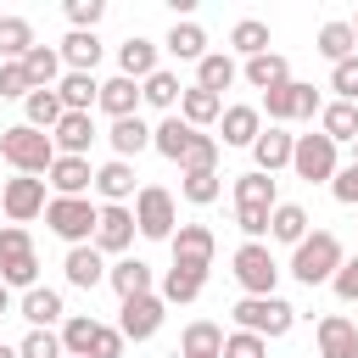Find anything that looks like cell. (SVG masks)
<instances>
[{
    "mask_svg": "<svg viewBox=\"0 0 358 358\" xmlns=\"http://www.w3.org/2000/svg\"><path fill=\"white\" fill-rule=\"evenodd\" d=\"M268 235L274 241H285V246H302L313 229H308V207H296V201H280L274 207V218H268Z\"/></svg>",
    "mask_w": 358,
    "mask_h": 358,
    "instance_id": "35",
    "label": "cell"
},
{
    "mask_svg": "<svg viewBox=\"0 0 358 358\" xmlns=\"http://www.w3.org/2000/svg\"><path fill=\"white\" fill-rule=\"evenodd\" d=\"M6 308H11V285H0V313H6Z\"/></svg>",
    "mask_w": 358,
    "mask_h": 358,
    "instance_id": "55",
    "label": "cell"
},
{
    "mask_svg": "<svg viewBox=\"0 0 358 358\" xmlns=\"http://www.w3.org/2000/svg\"><path fill=\"white\" fill-rule=\"evenodd\" d=\"M241 78L252 84V90H280V84H291V67H285V56L280 50H263V56H252L246 67H241Z\"/></svg>",
    "mask_w": 358,
    "mask_h": 358,
    "instance_id": "25",
    "label": "cell"
},
{
    "mask_svg": "<svg viewBox=\"0 0 358 358\" xmlns=\"http://www.w3.org/2000/svg\"><path fill=\"white\" fill-rule=\"evenodd\" d=\"M235 324L252 330V336H263V341H280L296 324V308L285 296H241L235 302Z\"/></svg>",
    "mask_w": 358,
    "mask_h": 358,
    "instance_id": "6",
    "label": "cell"
},
{
    "mask_svg": "<svg viewBox=\"0 0 358 358\" xmlns=\"http://www.w3.org/2000/svg\"><path fill=\"white\" fill-rule=\"evenodd\" d=\"M62 117H67V106H62V95H56V90H34V95L22 101V123H28V129H39V134H50Z\"/></svg>",
    "mask_w": 358,
    "mask_h": 358,
    "instance_id": "31",
    "label": "cell"
},
{
    "mask_svg": "<svg viewBox=\"0 0 358 358\" xmlns=\"http://www.w3.org/2000/svg\"><path fill=\"white\" fill-rule=\"evenodd\" d=\"M45 224H50V235H62L67 246H90V241H95V224H101V207H95L90 196H50Z\"/></svg>",
    "mask_w": 358,
    "mask_h": 358,
    "instance_id": "4",
    "label": "cell"
},
{
    "mask_svg": "<svg viewBox=\"0 0 358 358\" xmlns=\"http://www.w3.org/2000/svg\"><path fill=\"white\" fill-rule=\"evenodd\" d=\"M17 352L22 358H62V330H28L17 341Z\"/></svg>",
    "mask_w": 358,
    "mask_h": 358,
    "instance_id": "48",
    "label": "cell"
},
{
    "mask_svg": "<svg viewBox=\"0 0 358 358\" xmlns=\"http://www.w3.org/2000/svg\"><path fill=\"white\" fill-rule=\"evenodd\" d=\"M34 84H28V67L22 62H0V101H28Z\"/></svg>",
    "mask_w": 358,
    "mask_h": 358,
    "instance_id": "47",
    "label": "cell"
},
{
    "mask_svg": "<svg viewBox=\"0 0 358 358\" xmlns=\"http://www.w3.org/2000/svg\"><path fill=\"white\" fill-rule=\"evenodd\" d=\"M201 285H207V274H196V268H168L162 274V302H196L201 296Z\"/></svg>",
    "mask_w": 358,
    "mask_h": 358,
    "instance_id": "43",
    "label": "cell"
},
{
    "mask_svg": "<svg viewBox=\"0 0 358 358\" xmlns=\"http://www.w3.org/2000/svg\"><path fill=\"white\" fill-rule=\"evenodd\" d=\"M45 207H50V196H45V179H28V173H17V179H6V185H0V213H6L11 224H34Z\"/></svg>",
    "mask_w": 358,
    "mask_h": 358,
    "instance_id": "11",
    "label": "cell"
},
{
    "mask_svg": "<svg viewBox=\"0 0 358 358\" xmlns=\"http://www.w3.org/2000/svg\"><path fill=\"white\" fill-rule=\"evenodd\" d=\"M291 151H296V134H285V129H263L257 134V145H252V162H257V173H280V168H291Z\"/></svg>",
    "mask_w": 358,
    "mask_h": 358,
    "instance_id": "19",
    "label": "cell"
},
{
    "mask_svg": "<svg viewBox=\"0 0 358 358\" xmlns=\"http://www.w3.org/2000/svg\"><path fill=\"white\" fill-rule=\"evenodd\" d=\"M229 45H235L246 62H252V56H263V50H268V22H257V17H241V22L229 28Z\"/></svg>",
    "mask_w": 358,
    "mask_h": 358,
    "instance_id": "44",
    "label": "cell"
},
{
    "mask_svg": "<svg viewBox=\"0 0 358 358\" xmlns=\"http://www.w3.org/2000/svg\"><path fill=\"white\" fill-rule=\"evenodd\" d=\"M291 168H296V179H308V185H330V179L341 173V162H336V140H330V134H296Z\"/></svg>",
    "mask_w": 358,
    "mask_h": 358,
    "instance_id": "9",
    "label": "cell"
},
{
    "mask_svg": "<svg viewBox=\"0 0 358 358\" xmlns=\"http://www.w3.org/2000/svg\"><path fill=\"white\" fill-rule=\"evenodd\" d=\"M22 67H28V84H34V90H56L62 73H67V67H62V50H50V45H34V50L22 56Z\"/></svg>",
    "mask_w": 358,
    "mask_h": 358,
    "instance_id": "34",
    "label": "cell"
},
{
    "mask_svg": "<svg viewBox=\"0 0 358 358\" xmlns=\"http://www.w3.org/2000/svg\"><path fill=\"white\" fill-rule=\"evenodd\" d=\"M162 313H168V302H162L157 291L129 296V302L117 308V330H123V341H151V336L162 330Z\"/></svg>",
    "mask_w": 358,
    "mask_h": 358,
    "instance_id": "13",
    "label": "cell"
},
{
    "mask_svg": "<svg viewBox=\"0 0 358 358\" xmlns=\"http://www.w3.org/2000/svg\"><path fill=\"white\" fill-rule=\"evenodd\" d=\"M95 62H101V39L84 34V28H73V34L62 39V67H67V73H95Z\"/></svg>",
    "mask_w": 358,
    "mask_h": 358,
    "instance_id": "33",
    "label": "cell"
},
{
    "mask_svg": "<svg viewBox=\"0 0 358 358\" xmlns=\"http://www.w3.org/2000/svg\"><path fill=\"white\" fill-rule=\"evenodd\" d=\"M95 106H101L112 123H117V117H134V106H140V84L117 73V78H106V84H101V101H95Z\"/></svg>",
    "mask_w": 358,
    "mask_h": 358,
    "instance_id": "29",
    "label": "cell"
},
{
    "mask_svg": "<svg viewBox=\"0 0 358 358\" xmlns=\"http://www.w3.org/2000/svg\"><path fill=\"white\" fill-rule=\"evenodd\" d=\"M117 73H123V78H134V84H145V78L157 73V45H151V39H140V34H134V39H123V45H117Z\"/></svg>",
    "mask_w": 358,
    "mask_h": 358,
    "instance_id": "24",
    "label": "cell"
},
{
    "mask_svg": "<svg viewBox=\"0 0 358 358\" xmlns=\"http://www.w3.org/2000/svg\"><path fill=\"white\" fill-rule=\"evenodd\" d=\"M313 336H319V358H358V324L347 313H324Z\"/></svg>",
    "mask_w": 358,
    "mask_h": 358,
    "instance_id": "16",
    "label": "cell"
},
{
    "mask_svg": "<svg viewBox=\"0 0 358 358\" xmlns=\"http://www.w3.org/2000/svg\"><path fill=\"white\" fill-rule=\"evenodd\" d=\"M319 56L336 67V62H347V56H358V34H352V22H324L319 28Z\"/></svg>",
    "mask_w": 358,
    "mask_h": 358,
    "instance_id": "40",
    "label": "cell"
},
{
    "mask_svg": "<svg viewBox=\"0 0 358 358\" xmlns=\"http://www.w3.org/2000/svg\"><path fill=\"white\" fill-rule=\"evenodd\" d=\"M352 34H358V17H352Z\"/></svg>",
    "mask_w": 358,
    "mask_h": 358,
    "instance_id": "58",
    "label": "cell"
},
{
    "mask_svg": "<svg viewBox=\"0 0 358 358\" xmlns=\"http://www.w3.org/2000/svg\"><path fill=\"white\" fill-rule=\"evenodd\" d=\"M134 207H101V224H95V246H101V257L112 252V257H123L129 246H134Z\"/></svg>",
    "mask_w": 358,
    "mask_h": 358,
    "instance_id": "14",
    "label": "cell"
},
{
    "mask_svg": "<svg viewBox=\"0 0 358 358\" xmlns=\"http://www.w3.org/2000/svg\"><path fill=\"white\" fill-rule=\"evenodd\" d=\"M62 358H67V352H62Z\"/></svg>",
    "mask_w": 358,
    "mask_h": 358,
    "instance_id": "59",
    "label": "cell"
},
{
    "mask_svg": "<svg viewBox=\"0 0 358 358\" xmlns=\"http://www.w3.org/2000/svg\"><path fill=\"white\" fill-rule=\"evenodd\" d=\"M0 157H6L17 173L39 179V173L56 168V140L39 134V129H28V123H11V129H0Z\"/></svg>",
    "mask_w": 358,
    "mask_h": 358,
    "instance_id": "2",
    "label": "cell"
},
{
    "mask_svg": "<svg viewBox=\"0 0 358 358\" xmlns=\"http://www.w3.org/2000/svg\"><path fill=\"white\" fill-rule=\"evenodd\" d=\"M106 285L117 291V302L145 296V291H151V263H140V257H117V263L106 268Z\"/></svg>",
    "mask_w": 358,
    "mask_h": 358,
    "instance_id": "22",
    "label": "cell"
},
{
    "mask_svg": "<svg viewBox=\"0 0 358 358\" xmlns=\"http://www.w3.org/2000/svg\"><path fill=\"white\" fill-rule=\"evenodd\" d=\"M196 134H201V129H190L179 112H168V117L151 129V151H162L168 162H185V151H190V140H196Z\"/></svg>",
    "mask_w": 358,
    "mask_h": 358,
    "instance_id": "20",
    "label": "cell"
},
{
    "mask_svg": "<svg viewBox=\"0 0 358 358\" xmlns=\"http://www.w3.org/2000/svg\"><path fill=\"white\" fill-rule=\"evenodd\" d=\"M235 78H241V67H235L224 50H207V56L196 62V84H201V90H213V95H224Z\"/></svg>",
    "mask_w": 358,
    "mask_h": 358,
    "instance_id": "37",
    "label": "cell"
},
{
    "mask_svg": "<svg viewBox=\"0 0 358 358\" xmlns=\"http://www.w3.org/2000/svg\"><path fill=\"white\" fill-rule=\"evenodd\" d=\"M90 185H95L90 157H56V168H50V190L56 196H84Z\"/></svg>",
    "mask_w": 358,
    "mask_h": 358,
    "instance_id": "27",
    "label": "cell"
},
{
    "mask_svg": "<svg viewBox=\"0 0 358 358\" xmlns=\"http://www.w3.org/2000/svg\"><path fill=\"white\" fill-rule=\"evenodd\" d=\"M330 196H336L341 207H358V162H347V168L330 179Z\"/></svg>",
    "mask_w": 358,
    "mask_h": 358,
    "instance_id": "52",
    "label": "cell"
},
{
    "mask_svg": "<svg viewBox=\"0 0 358 358\" xmlns=\"http://www.w3.org/2000/svg\"><path fill=\"white\" fill-rule=\"evenodd\" d=\"M0 358H22V352H17V347H6V341H0Z\"/></svg>",
    "mask_w": 358,
    "mask_h": 358,
    "instance_id": "56",
    "label": "cell"
},
{
    "mask_svg": "<svg viewBox=\"0 0 358 358\" xmlns=\"http://www.w3.org/2000/svg\"><path fill=\"white\" fill-rule=\"evenodd\" d=\"M341 263H347V252H341V241H336L330 229H313L302 246H291V274H296L308 291H313V285H330Z\"/></svg>",
    "mask_w": 358,
    "mask_h": 358,
    "instance_id": "3",
    "label": "cell"
},
{
    "mask_svg": "<svg viewBox=\"0 0 358 358\" xmlns=\"http://www.w3.org/2000/svg\"><path fill=\"white\" fill-rule=\"evenodd\" d=\"M218 140L224 145H257V134H263V106H224V117H218Z\"/></svg>",
    "mask_w": 358,
    "mask_h": 358,
    "instance_id": "17",
    "label": "cell"
},
{
    "mask_svg": "<svg viewBox=\"0 0 358 358\" xmlns=\"http://www.w3.org/2000/svg\"><path fill=\"white\" fill-rule=\"evenodd\" d=\"M50 140H56V157H90L95 117H90V112H67V117L50 129Z\"/></svg>",
    "mask_w": 358,
    "mask_h": 358,
    "instance_id": "18",
    "label": "cell"
},
{
    "mask_svg": "<svg viewBox=\"0 0 358 358\" xmlns=\"http://www.w3.org/2000/svg\"><path fill=\"white\" fill-rule=\"evenodd\" d=\"M95 336H101V319H90V313L62 319V352H67V358H90Z\"/></svg>",
    "mask_w": 358,
    "mask_h": 358,
    "instance_id": "39",
    "label": "cell"
},
{
    "mask_svg": "<svg viewBox=\"0 0 358 358\" xmlns=\"http://www.w3.org/2000/svg\"><path fill=\"white\" fill-rule=\"evenodd\" d=\"M140 101H151L157 112H173V106L185 101V90H179V78H173L168 67H157V73H151V78L140 84Z\"/></svg>",
    "mask_w": 358,
    "mask_h": 358,
    "instance_id": "42",
    "label": "cell"
},
{
    "mask_svg": "<svg viewBox=\"0 0 358 358\" xmlns=\"http://www.w3.org/2000/svg\"><path fill=\"white\" fill-rule=\"evenodd\" d=\"M352 162H358V140H352Z\"/></svg>",
    "mask_w": 358,
    "mask_h": 358,
    "instance_id": "57",
    "label": "cell"
},
{
    "mask_svg": "<svg viewBox=\"0 0 358 358\" xmlns=\"http://www.w3.org/2000/svg\"><path fill=\"white\" fill-rule=\"evenodd\" d=\"M0 285H22V291L39 285V252H34V235L22 224L0 229Z\"/></svg>",
    "mask_w": 358,
    "mask_h": 358,
    "instance_id": "5",
    "label": "cell"
},
{
    "mask_svg": "<svg viewBox=\"0 0 358 358\" xmlns=\"http://www.w3.org/2000/svg\"><path fill=\"white\" fill-rule=\"evenodd\" d=\"M95 190L106 196V207H123L129 196H140V190H134V162H123V157L101 162V168H95Z\"/></svg>",
    "mask_w": 358,
    "mask_h": 358,
    "instance_id": "21",
    "label": "cell"
},
{
    "mask_svg": "<svg viewBox=\"0 0 358 358\" xmlns=\"http://www.w3.org/2000/svg\"><path fill=\"white\" fill-rule=\"evenodd\" d=\"M330 291H336L341 302H358V257H347V263L336 268V280H330Z\"/></svg>",
    "mask_w": 358,
    "mask_h": 358,
    "instance_id": "54",
    "label": "cell"
},
{
    "mask_svg": "<svg viewBox=\"0 0 358 358\" xmlns=\"http://www.w3.org/2000/svg\"><path fill=\"white\" fill-rule=\"evenodd\" d=\"M330 90H336V101H352L358 106V56H347V62L330 67Z\"/></svg>",
    "mask_w": 358,
    "mask_h": 358,
    "instance_id": "49",
    "label": "cell"
},
{
    "mask_svg": "<svg viewBox=\"0 0 358 358\" xmlns=\"http://www.w3.org/2000/svg\"><path fill=\"white\" fill-rule=\"evenodd\" d=\"M235 280H241V291L246 296H274V285H280V263H274V252L263 246V241H246V246H235Z\"/></svg>",
    "mask_w": 358,
    "mask_h": 358,
    "instance_id": "7",
    "label": "cell"
},
{
    "mask_svg": "<svg viewBox=\"0 0 358 358\" xmlns=\"http://www.w3.org/2000/svg\"><path fill=\"white\" fill-rule=\"evenodd\" d=\"M168 246H173V268H196V274H207L218 257V235L207 224H179Z\"/></svg>",
    "mask_w": 358,
    "mask_h": 358,
    "instance_id": "12",
    "label": "cell"
},
{
    "mask_svg": "<svg viewBox=\"0 0 358 358\" xmlns=\"http://www.w3.org/2000/svg\"><path fill=\"white\" fill-rule=\"evenodd\" d=\"M162 50L179 56V62H201V56H207V34H201V22H173L168 39H162Z\"/></svg>",
    "mask_w": 358,
    "mask_h": 358,
    "instance_id": "36",
    "label": "cell"
},
{
    "mask_svg": "<svg viewBox=\"0 0 358 358\" xmlns=\"http://www.w3.org/2000/svg\"><path fill=\"white\" fill-rule=\"evenodd\" d=\"M319 134H330L336 145H352V140H358V106H352V101H324Z\"/></svg>",
    "mask_w": 358,
    "mask_h": 358,
    "instance_id": "32",
    "label": "cell"
},
{
    "mask_svg": "<svg viewBox=\"0 0 358 358\" xmlns=\"http://www.w3.org/2000/svg\"><path fill=\"white\" fill-rule=\"evenodd\" d=\"M179 117H185L190 129H207V123H218V117H224V95H213V90L190 84V90H185V101H179Z\"/></svg>",
    "mask_w": 358,
    "mask_h": 358,
    "instance_id": "30",
    "label": "cell"
},
{
    "mask_svg": "<svg viewBox=\"0 0 358 358\" xmlns=\"http://www.w3.org/2000/svg\"><path fill=\"white\" fill-rule=\"evenodd\" d=\"M224 358H268V341L252 330H235V336H224Z\"/></svg>",
    "mask_w": 358,
    "mask_h": 358,
    "instance_id": "50",
    "label": "cell"
},
{
    "mask_svg": "<svg viewBox=\"0 0 358 358\" xmlns=\"http://www.w3.org/2000/svg\"><path fill=\"white\" fill-rule=\"evenodd\" d=\"M123 330L117 324H101V336H95V347H90V358H123Z\"/></svg>",
    "mask_w": 358,
    "mask_h": 358,
    "instance_id": "53",
    "label": "cell"
},
{
    "mask_svg": "<svg viewBox=\"0 0 358 358\" xmlns=\"http://www.w3.org/2000/svg\"><path fill=\"white\" fill-rule=\"evenodd\" d=\"M34 50V22L28 17H0V62H22Z\"/></svg>",
    "mask_w": 358,
    "mask_h": 358,
    "instance_id": "41",
    "label": "cell"
},
{
    "mask_svg": "<svg viewBox=\"0 0 358 358\" xmlns=\"http://www.w3.org/2000/svg\"><path fill=\"white\" fill-rule=\"evenodd\" d=\"M134 224H140L145 241H173V224H179L173 196H168L162 185H140V196H134Z\"/></svg>",
    "mask_w": 358,
    "mask_h": 358,
    "instance_id": "10",
    "label": "cell"
},
{
    "mask_svg": "<svg viewBox=\"0 0 358 358\" xmlns=\"http://www.w3.org/2000/svg\"><path fill=\"white\" fill-rule=\"evenodd\" d=\"M17 308H22V319H28L34 330H50V324L67 313V308H62V291H50V285H34V291H22V302H17Z\"/></svg>",
    "mask_w": 358,
    "mask_h": 358,
    "instance_id": "28",
    "label": "cell"
},
{
    "mask_svg": "<svg viewBox=\"0 0 358 358\" xmlns=\"http://www.w3.org/2000/svg\"><path fill=\"white\" fill-rule=\"evenodd\" d=\"M106 257H101V246L90 241V246H67V257H62V274H67V285H78V291H95L101 280H106Z\"/></svg>",
    "mask_w": 358,
    "mask_h": 358,
    "instance_id": "15",
    "label": "cell"
},
{
    "mask_svg": "<svg viewBox=\"0 0 358 358\" xmlns=\"http://www.w3.org/2000/svg\"><path fill=\"white\" fill-rule=\"evenodd\" d=\"M218 190H224V185H218V173H185V179H179V196H185L190 207H213V201H218Z\"/></svg>",
    "mask_w": 358,
    "mask_h": 358,
    "instance_id": "46",
    "label": "cell"
},
{
    "mask_svg": "<svg viewBox=\"0 0 358 358\" xmlns=\"http://www.w3.org/2000/svg\"><path fill=\"white\" fill-rule=\"evenodd\" d=\"M106 140H112V157L129 162V157H140V151L151 145V123H145L140 112H134V117H117V123L106 129Z\"/></svg>",
    "mask_w": 358,
    "mask_h": 358,
    "instance_id": "26",
    "label": "cell"
},
{
    "mask_svg": "<svg viewBox=\"0 0 358 358\" xmlns=\"http://www.w3.org/2000/svg\"><path fill=\"white\" fill-rule=\"evenodd\" d=\"M179 168H185V173H218V134H196Z\"/></svg>",
    "mask_w": 358,
    "mask_h": 358,
    "instance_id": "45",
    "label": "cell"
},
{
    "mask_svg": "<svg viewBox=\"0 0 358 358\" xmlns=\"http://www.w3.org/2000/svg\"><path fill=\"white\" fill-rule=\"evenodd\" d=\"M106 17V0H67V22L73 28H84V34H95V22Z\"/></svg>",
    "mask_w": 358,
    "mask_h": 358,
    "instance_id": "51",
    "label": "cell"
},
{
    "mask_svg": "<svg viewBox=\"0 0 358 358\" xmlns=\"http://www.w3.org/2000/svg\"><path fill=\"white\" fill-rule=\"evenodd\" d=\"M274 207H280V185L268 179V173H241L235 179V224H241V235L246 241H263L268 235V218H274Z\"/></svg>",
    "mask_w": 358,
    "mask_h": 358,
    "instance_id": "1",
    "label": "cell"
},
{
    "mask_svg": "<svg viewBox=\"0 0 358 358\" xmlns=\"http://www.w3.org/2000/svg\"><path fill=\"white\" fill-rule=\"evenodd\" d=\"M179 358H224V330L213 319H190L179 336Z\"/></svg>",
    "mask_w": 358,
    "mask_h": 358,
    "instance_id": "23",
    "label": "cell"
},
{
    "mask_svg": "<svg viewBox=\"0 0 358 358\" xmlns=\"http://www.w3.org/2000/svg\"><path fill=\"white\" fill-rule=\"evenodd\" d=\"M263 112H268V123L280 129V123H302V117L324 112V101H319V90H313V84L291 78V84H280V90H268V95H263Z\"/></svg>",
    "mask_w": 358,
    "mask_h": 358,
    "instance_id": "8",
    "label": "cell"
},
{
    "mask_svg": "<svg viewBox=\"0 0 358 358\" xmlns=\"http://www.w3.org/2000/svg\"><path fill=\"white\" fill-rule=\"evenodd\" d=\"M56 95H62V106H67V112H90V106L101 101V84H95V73H62Z\"/></svg>",
    "mask_w": 358,
    "mask_h": 358,
    "instance_id": "38",
    "label": "cell"
}]
</instances>
